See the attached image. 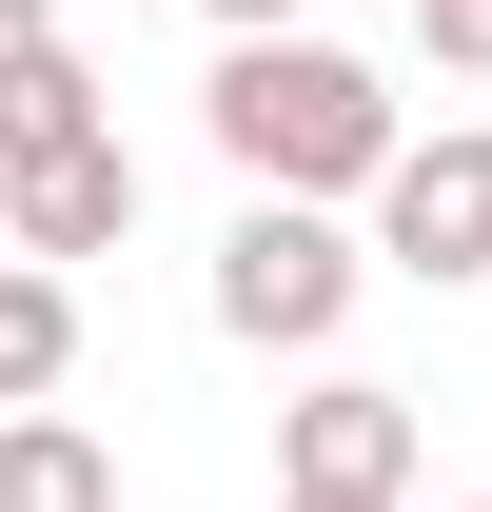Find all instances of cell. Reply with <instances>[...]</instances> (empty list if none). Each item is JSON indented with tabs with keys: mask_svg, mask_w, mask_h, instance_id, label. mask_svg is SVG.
<instances>
[{
	"mask_svg": "<svg viewBox=\"0 0 492 512\" xmlns=\"http://www.w3.org/2000/svg\"><path fill=\"white\" fill-rule=\"evenodd\" d=\"M453 512H492V493H453Z\"/></svg>",
	"mask_w": 492,
	"mask_h": 512,
	"instance_id": "obj_14",
	"label": "cell"
},
{
	"mask_svg": "<svg viewBox=\"0 0 492 512\" xmlns=\"http://www.w3.org/2000/svg\"><path fill=\"white\" fill-rule=\"evenodd\" d=\"M276 493H355V512H414V394L374 375H315L276 414Z\"/></svg>",
	"mask_w": 492,
	"mask_h": 512,
	"instance_id": "obj_4",
	"label": "cell"
},
{
	"mask_svg": "<svg viewBox=\"0 0 492 512\" xmlns=\"http://www.w3.org/2000/svg\"><path fill=\"white\" fill-rule=\"evenodd\" d=\"M217 158H237V197H315V217H374V178L414 158V119H394V79L355 60V40H217Z\"/></svg>",
	"mask_w": 492,
	"mask_h": 512,
	"instance_id": "obj_1",
	"label": "cell"
},
{
	"mask_svg": "<svg viewBox=\"0 0 492 512\" xmlns=\"http://www.w3.org/2000/svg\"><path fill=\"white\" fill-rule=\"evenodd\" d=\"M20 60H60V0H0V79Z\"/></svg>",
	"mask_w": 492,
	"mask_h": 512,
	"instance_id": "obj_11",
	"label": "cell"
},
{
	"mask_svg": "<svg viewBox=\"0 0 492 512\" xmlns=\"http://www.w3.org/2000/svg\"><path fill=\"white\" fill-rule=\"evenodd\" d=\"M0 256H20V178H0Z\"/></svg>",
	"mask_w": 492,
	"mask_h": 512,
	"instance_id": "obj_12",
	"label": "cell"
},
{
	"mask_svg": "<svg viewBox=\"0 0 492 512\" xmlns=\"http://www.w3.org/2000/svg\"><path fill=\"white\" fill-rule=\"evenodd\" d=\"M276 512H355V493H276Z\"/></svg>",
	"mask_w": 492,
	"mask_h": 512,
	"instance_id": "obj_13",
	"label": "cell"
},
{
	"mask_svg": "<svg viewBox=\"0 0 492 512\" xmlns=\"http://www.w3.org/2000/svg\"><path fill=\"white\" fill-rule=\"evenodd\" d=\"M60 375H79V276L0 256V414H60Z\"/></svg>",
	"mask_w": 492,
	"mask_h": 512,
	"instance_id": "obj_6",
	"label": "cell"
},
{
	"mask_svg": "<svg viewBox=\"0 0 492 512\" xmlns=\"http://www.w3.org/2000/svg\"><path fill=\"white\" fill-rule=\"evenodd\" d=\"M119 237H138V138H79V158L20 178V256L40 276H79V256H119Z\"/></svg>",
	"mask_w": 492,
	"mask_h": 512,
	"instance_id": "obj_5",
	"label": "cell"
},
{
	"mask_svg": "<svg viewBox=\"0 0 492 512\" xmlns=\"http://www.w3.org/2000/svg\"><path fill=\"white\" fill-rule=\"evenodd\" d=\"M79 138H119V99H99V60L60 40V60L0 79V178H40V158H79Z\"/></svg>",
	"mask_w": 492,
	"mask_h": 512,
	"instance_id": "obj_7",
	"label": "cell"
},
{
	"mask_svg": "<svg viewBox=\"0 0 492 512\" xmlns=\"http://www.w3.org/2000/svg\"><path fill=\"white\" fill-rule=\"evenodd\" d=\"M355 296H374V237H355V217L237 197V237H217V335H237V355H335Z\"/></svg>",
	"mask_w": 492,
	"mask_h": 512,
	"instance_id": "obj_2",
	"label": "cell"
},
{
	"mask_svg": "<svg viewBox=\"0 0 492 512\" xmlns=\"http://www.w3.org/2000/svg\"><path fill=\"white\" fill-rule=\"evenodd\" d=\"M0 512H119V453L79 414H0Z\"/></svg>",
	"mask_w": 492,
	"mask_h": 512,
	"instance_id": "obj_8",
	"label": "cell"
},
{
	"mask_svg": "<svg viewBox=\"0 0 492 512\" xmlns=\"http://www.w3.org/2000/svg\"><path fill=\"white\" fill-rule=\"evenodd\" d=\"M374 276H492V119H433L394 178H374Z\"/></svg>",
	"mask_w": 492,
	"mask_h": 512,
	"instance_id": "obj_3",
	"label": "cell"
},
{
	"mask_svg": "<svg viewBox=\"0 0 492 512\" xmlns=\"http://www.w3.org/2000/svg\"><path fill=\"white\" fill-rule=\"evenodd\" d=\"M217 40H315V0H197Z\"/></svg>",
	"mask_w": 492,
	"mask_h": 512,
	"instance_id": "obj_10",
	"label": "cell"
},
{
	"mask_svg": "<svg viewBox=\"0 0 492 512\" xmlns=\"http://www.w3.org/2000/svg\"><path fill=\"white\" fill-rule=\"evenodd\" d=\"M414 40H433L453 79H492V0H414Z\"/></svg>",
	"mask_w": 492,
	"mask_h": 512,
	"instance_id": "obj_9",
	"label": "cell"
}]
</instances>
